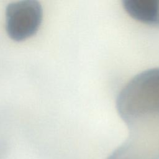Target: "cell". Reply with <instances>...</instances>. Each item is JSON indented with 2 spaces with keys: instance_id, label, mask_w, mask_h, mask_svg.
<instances>
[{
  "instance_id": "1",
  "label": "cell",
  "mask_w": 159,
  "mask_h": 159,
  "mask_svg": "<svg viewBox=\"0 0 159 159\" xmlns=\"http://www.w3.org/2000/svg\"><path fill=\"white\" fill-rule=\"evenodd\" d=\"M129 129L117 150L122 159H159V102L139 109L122 119Z\"/></svg>"
},
{
  "instance_id": "3",
  "label": "cell",
  "mask_w": 159,
  "mask_h": 159,
  "mask_svg": "<svg viewBox=\"0 0 159 159\" xmlns=\"http://www.w3.org/2000/svg\"><path fill=\"white\" fill-rule=\"evenodd\" d=\"M153 25H159V0H155Z\"/></svg>"
},
{
  "instance_id": "2",
  "label": "cell",
  "mask_w": 159,
  "mask_h": 159,
  "mask_svg": "<svg viewBox=\"0 0 159 159\" xmlns=\"http://www.w3.org/2000/svg\"><path fill=\"white\" fill-rule=\"evenodd\" d=\"M42 19V8L37 1L13 2L6 7V31L9 36L16 41L25 40L35 34Z\"/></svg>"
}]
</instances>
